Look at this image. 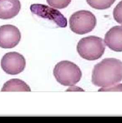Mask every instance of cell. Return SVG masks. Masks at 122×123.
Instances as JSON below:
<instances>
[{
  "label": "cell",
  "instance_id": "obj_3",
  "mask_svg": "<svg viewBox=\"0 0 122 123\" xmlns=\"http://www.w3.org/2000/svg\"><path fill=\"white\" fill-rule=\"evenodd\" d=\"M105 49L103 39L95 36L83 38L77 45V50L80 57L89 61L100 58L103 55Z\"/></svg>",
  "mask_w": 122,
  "mask_h": 123
},
{
  "label": "cell",
  "instance_id": "obj_14",
  "mask_svg": "<svg viewBox=\"0 0 122 123\" xmlns=\"http://www.w3.org/2000/svg\"><path fill=\"white\" fill-rule=\"evenodd\" d=\"M122 91V85H114L111 87L107 88L106 89H102L100 91Z\"/></svg>",
  "mask_w": 122,
  "mask_h": 123
},
{
  "label": "cell",
  "instance_id": "obj_11",
  "mask_svg": "<svg viewBox=\"0 0 122 123\" xmlns=\"http://www.w3.org/2000/svg\"><path fill=\"white\" fill-rule=\"evenodd\" d=\"M116 0H86L88 5L97 10H105L110 8Z\"/></svg>",
  "mask_w": 122,
  "mask_h": 123
},
{
  "label": "cell",
  "instance_id": "obj_12",
  "mask_svg": "<svg viewBox=\"0 0 122 123\" xmlns=\"http://www.w3.org/2000/svg\"><path fill=\"white\" fill-rule=\"evenodd\" d=\"M72 0H46L50 6L58 9L66 8L71 3Z\"/></svg>",
  "mask_w": 122,
  "mask_h": 123
},
{
  "label": "cell",
  "instance_id": "obj_13",
  "mask_svg": "<svg viewBox=\"0 0 122 123\" xmlns=\"http://www.w3.org/2000/svg\"><path fill=\"white\" fill-rule=\"evenodd\" d=\"M113 15L115 20L122 25V0L115 8L113 11Z\"/></svg>",
  "mask_w": 122,
  "mask_h": 123
},
{
  "label": "cell",
  "instance_id": "obj_6",
  "mask_svg": "<svg viewBox=\"0 0 122 123\" xmlns=\"http://www.w3.org/2000/svg\"><path fill=\"white\" fill-rule=\"evenodd\" d=\"M26 66L23 55L16 52L7 53L1 60L2 69L7 74L16 75L22 72Z\"/></svg>",
  "mask_w": 122,
  "mask_h": 123
},
{
  "label": "cell",
  "instance_id": "obj_2",
  "mask_svg": "<svg viewBox=\"0 0 122 123\" xmlns=\"http://www.w3.org/2000/svg\"><path fill=\"white\" fill-rule=\"evenodd\" d=\"M58 82L65 86H71L80 81L82 72L77 65L69 61H62L58 63L53 71Z\"/></svg>",
  "mask_w": 122,
  "mask_h": 123
},
{
  "label": "cell",
  "instance_id": "obj_7",
  "mask_svg": "<svg viewBox=\"0 0 122 123\" xmlns=\"http://www.w3.org/2000/svg\"><path fill=\"white\" fill-rule=\"evenodd\" d=\"M21 33L18 28L12 25L0 26V47L10 49L16 47L20 41Z\"/></svg>",
  "mask_w": 122,
  "mask_h": 123
},
{
  "label": "cell",
  "instance_id": "obj_10",
  "mask_svg": "<svg viewBox=\"0 0 122 123\" xmlns=\"http://www.w3.org/2000/svg\"><path fill=\"white\" fill-rule=\"evenodd\" d=\"M31 92V89L26 83L19 79H12L3 85L1 92Z\"/></svg>",
  "mask_w": 122,
  "mask_h": 123
},
{
  "label": "cell",
  "instance_id": "obj_5",
  "mask_svg": "<svg viewBox=\"0 0 122 123\" xmlns=\"http://www.w3.org/2000/svg\"><path fill=\"white\" fill-rule=\"evenodd\" d=\"M30 9L33 14L43 18L53 21L60 28H65L67 26L66 18L57 10L40 4L31 5Z\"/></svg>",
  "mask_w": 122,
  "mask_h": 123
},
{
  "label": "cell",
  "instance_id": "obj_1",
  "mask_svg": "<svg viewBox=\"0 0 122 123\" xmlns=\"http://www.w3.org/2000/svg\"><path fill=\"white\" fill-rule=\"evenodd\" d=\"M122 80V62L114 58L103 59L95 66L92 82L101 87L98 91L117 85Z\"/></svg>",
  "mask_w": 122,
  "mask_h": 123
},
{
  "label": "cell",
  "instance_id": "obj_8",
  "mask_svg": "<svg viewBox=\"0 0 122 123\" xmlns=\"http://www.w3.org/2000/svg\"><path fill=\"white\" fill-rule=\"evenodd\" d=\"M105 44L116 52H122V25L114 26L105 34Z\"/></svg>",
  "mask_w": 122,
  "mask_h": 123
},
{
  "label": "cell",
  "instance_id": "obj_4",
  "mask_svg": "<svg viewBox=\"0 0 122 123\" xmlns=\"http://www.w3.org/2000/svg\"><path fill=\"white\" fill-rule=\"evenodd\" d=\"M69 26L73 32L84 35L90 32L97 24V19L90 11L81 10L73 13L69 19Z\"/></svg>",
  "mask_w": 122,
  "mask_h": 123
},
{
  "label": "cell",
  "instance_id": "obj_9",
  "mask_svg": "<svg viewBox=\"0 0 122 123\" xmlns=\"http://www.w3.org/2000/svg\"><path fill=\"white\" fill-rule=\"evenodd\" d=\"M21 6L19 0H0V19L13 18L19 14Z\"/></svg>",
  "mask_w": 122,
  "mask_h": 123
}]
</instances>
